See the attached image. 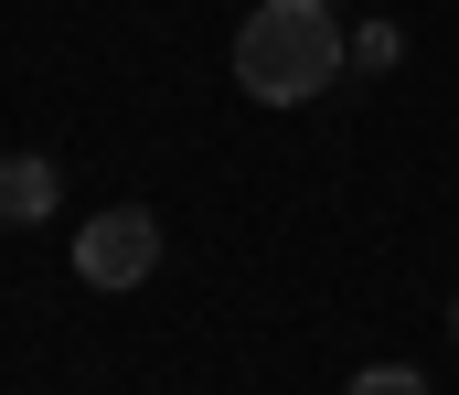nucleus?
<instances>
[{"label": "nucleus", "instance_id": "1", "mask_svg": "<svg viewBox=\"0 0 459 395\" xmlns=\"http://www.w3.org/2000/svg\"><path fill=\"white\" fill-rule=\"evenodd\" d=\"M352 64V32L332 21V0H256L235 21V86L256 107H310L332 97Z\"/></svg>", "mask_w": 459, "mask_h": 395}, {"label": "nucleus", "instance_id": "2", "mask_svg": "<svg viewBox=\"0 0 459 395\" xmlns=\"http://www.w3.org/2000/svg\"><path fill=\"white\" fill-rule=\"evenodd\" d=\"M160 267V225L139 214V203H117V214H97L86 236H75V278L86 288H139Z\"/></svg>", "mask_w": 459, "mask_h": 395}, {"label": "nucleus", "instance_id": "3", "mask_svg": "<svg viewBox=\"0 0 459 395\" xmlns=\"http://www.w3.org/2000/svg\"><path fill=\"white\" fill-rule=\"evenodd\" d=\"M54 193H65V171H54L43 150H11V160H0V225H43Z\"/></svg>", "mask_w": 459, "mask_h": 395}, {"label": "nucleus", "instance_id": "4", "mask_svg": "<svg viewBox=\"0 0 459 395\" xmlns=\"http://www.w3.org/2000/svg\"><path fill=\"white\" fill-rule=\"evenodd\" d=\"M342 395H428V374H417V364H363Z\"/></svg>", "mask_w": 459, "mask_h": 395}, {"label": "nucleus", "instance_id": "5", "mask_svg": "<svg viewBox=\"0 0 459 395\" xmlns=\"http://www.w3.org/2000/svg\"><path fill=\"white\" fill-rule=\"evenodd\" d=\"M395 54H406V32H395V21H363V32H352V64H363V75H385Z\"/></svg>", "mask_w": 459, "mask_h": 395}, {"label": "nucleus", "instance_id": "6", "mask_svg": "<svg viewBox=\"0 0 459 395\" xmlns=\"http://www.w3.org/2000/svg\"><path fill=\"white\" fill-rule=\"evenodd\" d=\"M449 331H459V299H449Z\"/></svg>", "mask_w": 459, "mask_h": 395}]
</instances>
